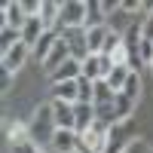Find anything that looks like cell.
I'll use <instances>...</instances> for the list:
<instances>
[{
    "label": "cell",
    "instance_id": "6da1fadb",
    "mask_svg": "<svg viewBox=\"0 0 153 153\" xmlns=\"http://www.w3.org/2000/svg\"><path fill=\"white\" fill-rule=\"evenodd\" d=\"M28 132H31V141L37 144V147H46V144H52V138H55V132H58V126H55V113H52V104H40L37 107V113H34V120L28 123Z\"/></svg>",
    "mask_w": 153,
    "mask_h": 153
},
{
    "label": "cell",
    "instance_id": "7a4b0ae2",
    "mask_svg": "<svg viewBox=\"0 0 153 153\" xmlns=\"http://www.w3.org/2000/svg\"><path fill=\"white\" fill-rule=\"evenodd\" d=\"M71 28H86V0H65L61 3V22H58V37H65Z\"/></svg>",
    "mask_w": 153,
    "mask_h": 153
},
{
    "label": "cell",
    "instance_id": "3957f363",
    "mask_svg": "<svg viewBox=\"0 0 153 153\" xmlns=\"http://www.w3.org/2000/svg\"><path fill=\"white\" fill-rule=\"evenodd\" d=\"M65 40H68V46H71V58L74 61H86L89 55V40H86V28H71V31H65Z\"/></svg>",
    "mask_w": 153,
    "mask_h": 153
},
{
    "label": "cell",
    "instance_id": "277c9868",
    "mask_svg": "<svg viewBox=\"0 0 153 153\" xmlns=\"http://www.w3.org/2000/svg\"><path fill=\"white\" fill-rule=\"evenodd\" d=\"M31 58V46H25V43H16L9 49L6 55H0V71H6V74H16L25 61Z\"/></svg>",
    "mask_w": 153,
    "mask_h": 153
},
{
    "label": "cell",
    "instance_id": "5b68a950",
    "mask_svg": "<svg viewBox=\"0 0 153 153\" xmlns=\"http://www.w3.org/2000/svg\"><path fill=\"white\" fill-rule=\"evenodd\" d=\"M65 61H71V46H68V40H65V37H58V43H55V49H52V52H49V58L43 61V71H46V76L49 74H55L61 65H65Z\"/></svg>",
    "mask_w": 153,
    "mask_h": 153
},
{
    "label": "cell",
    "instance_id": "8992f818",
    "mask_svg": "<svg viewBox=\"0 0 153 153\" xmlns=\"http://www.w3.org/2000/svg\"><path fill=\"white\" fill-rule=\"evenodd\" d=\"M49 104H52V113H55V126L58 129H76V113H74V104H68V101H55L49 98Z\"/></svg>",
    "mask_w": 153,
    "mask_h": 153
},
{
    "label": "cell",
    "instance_id": "52a82bcc",
    "mask_svg": "<svg viewBox=\"0 0 153 153\" xmlns=\"http://www.w3.org/2000/svg\"><path fill=\"white\" fill-rule=\"evenodd\" d=\"M83 76V61H65L55 74H49V83L52 86H58V83H74V80H80Z\"/></svg>",
    "mask_w": 153,
    "mask_h": 153
},
{
    "label": "cell",
    "instance_id": "ba28073f",
    "mask_svg": "<svg viewBox=\"0 0 153 153\" xmlns=\"http://www.w3.org/2000/svg\"><path fill=\"white\" fill-rule=\"evenodd\" d=\"M46 34V28H43V22H40V16H31L28 22H25V28H22V43L25 46H31V52H34V46L40 43V37Z\"/></svg>",
    "mask_w": 153,
    "mask_h": 153
},
{
    "label": "cell",
    "instance_id": "9c48e42d",
    "mask_svg": "<svg viewBox=\"0 0 153 153\" xmlns=\"http://www.w3.org/2000/svg\"><path fill=\"white\" fill-rule=\"evenodd\" d=\"M40 22H43V28L46 31H58V22H61V3H55V0H43V6H40Z\"/></svg>",
    "mask_w": 153,
    "mask_h": 153
},
{
    "label": "cell",
    "instance_id": "30bf717a",
    "mask_svg": "<svg viewBox=\"0 0 153 153\" xmlns=\"http://www.w3.org/2000/svg\"><path fill=\"white\" fill-rule=\"evenodd\" d=\"M74 113H76V135H86L89 129H92L95 123V104H83V101H76L74 104Z\"/></svg>",
    "mask_w": 153,
    "mask_h": 153
},
{
    "label": "cell",
    "instance_id": "8fae6325",
    "mask_svg": "<svg viewBox=\"0 0 153 153\" xmlns=\"http://www.w3.org/2000/svg\"><path fill=\"white\" fill-rule=\"evenodd\" d=\"M25 22H28V12H25L22 3H3V25H6V28L22 31Z\"/></svg>",
    "mask_w": 153,
    "mask_h": 153
},
{
    "label": "cell",
    "instance_id": "7c38bea8",
    "mask_svg": "<svg viewBox=\"0 0 153 153\" xmlns=\"http://www.w3.org/2000/svg\"><path fill=\"white\" fill-rule=\"evenodd\" d=\"M107 34H110V25H98V28H86V40H89V52H92V55H101V52H104Z\"/></svg>",
    "mask_w": 153,
    "mask_h": 153
},
{
    "label": "cell",
    "instance_id": "4fadbf2b",
    "mask_svg": "<svg viewBox=\"0 0 153 153\" xmlns=\"http://www.w3.org/2000/svg\"><path fill=\"white\" fill-rule=\"evenodd\" d=\"M76 141H80V135H76V132H71V129H58L49 147H52L55 153H74V150H76Z\"/></svg>",
    "mask_w": 153,
    "mask_h": 153
},
{
    "label": "cell",
    "instance_id": "5bb4252c",
    "mask_svg": "<svg viewBox=\"0 0 153 153\" xmlns=\"http://www.w3.org/2000/svg\"><path fill=\"white\" fill-rule=\"evenodd\" d=\"M107 12H104V0H86V28H98L107 25Z\"/></svg>",
    "mask_w": 153,
    "mask_h": 153
},
{
    "label": "cell",
    "instance_id": "9a60e30c",
    "mask_svg": "<svg viewBox=\"0 0 153 153\" xmlns=\"http://www.w3.org/2000/svg\"><path fill=\"white\" fill-rule=\"evenodd\" d=\"M83 76H86V80H92V83L107 80V76H104V55H89V58L83 61Z\"/></svg>",
    "mask_w": 153,
    "mask_h": 153
},
{
    "label": "cell",
    "instance_id": "2e32d148",
    "mask_svg": "<svg viewBox=\"0 0 153 153\" xmlns=\"http://www.w3.org/2000/svg\"><path fill=\"white\" fill-rule=\"evenodd\" d=\"M55 43H58V34H52V31H46L43 37H40V43H37L34 46V61H40V65H43V61L49 58V52H52V49H55Z\"/></svg>",
    "mask_w": 153,
    "mask_h": 153
},
{
    "label": "cell",
    "instance_id": "e0dca14e",
    "mask_svg": "<svg viewBox=\"0 0 153 153\" xmlns=\"http://www.w3.org/2000/svg\"><path fill=\"white\" fill-rule=\"evenodd\" d=\"M135 104H138V101H132V98H126L123 92H117V98H113V110H117V123H120V126H123L126 120H132Z\"/></svg>",
    "mask_w": 153,
    "mask_h": 153
},
{
    "label": "cell",
    "instance_id": "ac0fdd59",
    "mask_svg": "<svg viewBox=\"0 0 153 153\" xmlns=\"http://www.w3.org/2000/svg\"><path fill=\"white\" fill-rule=\"evenodd\" d=\"M129 141H132V138L123 132V126H113V129H110V138H107V150H104V153H126Z\"/></svg>",
    "mask_w": 153,
    "mask_h": 153
},
{
    "label": "cell",
    "instance_id": "d6986e66",
    "mask_svg": "<svg viewBox=\"0 0 153 153\" xmlns=\"http://www.w3.org/2000/svg\"><path fill=\"white\" fill-rule=\"evenodd\" d=\"M52 98H55V101H68V104H76V101H80L76 80H74V83H58V86H52Z\"/></svg>",
    "mask_w": 153,
    "mask_h": 153
},
{
    "label": "cell",
    "instance_id": "ffe728a7",
    "mask_svg": "<svg viewBox=\"0 0 153 153\" xmlns=\"http://www.w3.org/2000/svg\"><path fill=\"white\" fill-rule=\"evenodd\" d=\"M16 43H22V31H16V28H0V55H6Z\"/></svg>",
    "mask_w": 153,
    "mask_h": 153
},
{
    "label": "cell",
    "instance_id": "44dd1931",
    "mask_svg": "<svg viewBox=\"0 0 153 153\" xmlns=\"http://www.w3.org/2000/svg\"><path fill=\"white\" fill-rule=\"evenodd\" d=\"M6 138H9V144H22V141H28V138H31V132H28V126H25V123L12 120V123L6 126Z\"/></svg>",
    "mask_w": 153,
    "mask_h": 153
},
{
    "label": "cell",
    "instance_id": "7402d4cb",
    "mask_svg": "<svg viewBox=\"0 0 153 153\" xmlns=\"http://www.w3.org/2000/svg\"><path fill=\"white\" fill-rule=\"evenodd\" d=\"M113 98H117V92L110 89V83H107V80H98V83H95V101H92V104H95V107H98V104H110Z\"/></svg>",
    "mask_w": 153,
    "mask_h": 153
},
{
    "label": "cell",
    "instance_id": "603a6c76",
    "mask_svg": "<svg viewBox=\"0 0 153 153\" xmlns=\"http://www.w3.org/2000/svg\"><path fill=\"white\" fill-rule=\"evenodd\" d=\"M129 68H126V65H120V68H113L110 71V76H107V83H110V89H113V92H123V86H126V80H129Z\"/></svg>",
    "mask_w": 153,
    "mask_h": 153
},
{
    "label": "cell",
    "instance_id": "cb8c5ba5",
    "mask_svg": "<svg viewBox=\"0 0 153 153\" xmlns=\"http://www.w3.org/2000/svg\"><path fill=\"white\" fill-rule=\"evenodd\" d=\"M123 95L132 98V101L141 98V76L138 74H129V80H126V86H123Z\"/></svg>",
    "mask_w": 153,
    "mask_h": 153
},
{
    "label": "cell",
    "instance_id": "d4e9b609",
    "mask_svg": "<svg viewBox=\"0 0 153 153\" xmlns=\"http://www.w3.org/2000/svg\"><path fill=\"white\" fill-rule=\"evenodd\" d=\"M123 43H126V49H129V52H138V46H141V28H126L123 31Z\"/></svg>",
    "mask_w": 153,
    "mask_h": 153
},
{
    "label": "cell",
    "instance_id": "484cf974",
    "mask_svg": "<svg viewBox=\"0 0 153 153\" xmlns=\"http://www.w3.org/2000/svg\"><path fill=\"white\" fill-rule=\"evenodd\" d=\"M123 46V31H113L110 28V34H107V43H104V52H101V55H113V52H117V49Z\"/></svg>",
    "mask_w": 153,
    "mask_h": 153
},
{
    "label": "cell",
    "instance_id": "4316f807",
    "mask_svg": "<svg viewBox=\"0 0 153 153\" xmlns=\"http://www.w3.org/2000/svg\"><path fill=\"white\" fill-rule=\"evenodd\" d=\"M126 153H153V144H147L144 138H132L129 147H126Z\"/></svg>",
    "mask_w": 153,
    "mask_h": 153
},
{
    "label": "cell",
    "instance_id": "83f0119b",
    "mask_svg": "<svg viewBox=\"0 0 153 153\" xmlns=\"http://www.w3.org/2000/svg\"><path fill=\"white\" fill-rule=\"evenodd\" d=\"M138 55H141V61H144V65H153V43L141 40V46H138Z\"/></svg>",
    "mask_w": 153,
    "mask_h": 153
},
{
    "label": "cell",
    "instance_id": "f1b7e54d",
    "mask_svg": "<svg viewBox=\"0 0 153 153\" xmlns=\"http://www.w3.org/2000/svg\"><path fill=\"white\" fill-rule=\"evenodd\" d=\"M12 153H40V147L28 138V141H22V144H12Z\"/></svg>",
    "mask_w": 153,
    "mask_h": 153
},
{
    "label": "cell",
    "instance_id": "f546056e",
    "mask_svg": "<svg viewBox=\"0 0 153 153\" xmlns=\"http://www.w3.org/2000/svg\"><path fill=\"white\" fill-rule=\"evenodd\" d=\"M141 40H147V43H153V12L144 19V25H141Z\"/></svg>",
    "mask_w": 153,
    "mask_h": 153
},
{
    "label": "cell",
    "instance_id": "4dcf8cb0",
    "mask_svg": "<svg viewBox=\"0 0 153 153\" xmlns=\"http://www.w3.org/2000/svg\"><path fill=\"white\" fill-rule=\"evenodd\" d=\"M120 9L132 12V9H144V3H141V0H120Z\"/></svg>",
    "mask_w": 153,
    "mask_h": 153
},
{
    "label": "cell",
    "instance_id": "1f68e13d",
    "mask_svg": "<svg viewBox=\"0 0 153 153\" xmlns=\"http://www.w3.org/2000/svg\"><path fill=\"white\" fill-rule=\"evenodd\" d=\"M9 86H12V74L0 71V92H9Z\"/></svg>",
    "mask_w": 153,
    "mask_h": 153
},
{
    "label": "cell",
    "instance_id": "d6a6232c",
    "mask_svg": "<svg viewBox=\"0 0 153 153\" xmlns=\"http://www.w3.org/2000/svg\"><path fill=\"white\" fill-rule=\"evenodd\" d=\"M74 153H80V150H74Z\"/></svg>",
    "mask_w": 153,
    "mask_h": 153
},
{
    "label": "cell",
    "instance_id": "836d02e7",
    "mask_svg": "<svg viewBox=\"0 0 153 153\" xmlns=\"http://www.w3.org/2000/svg\"><path fill=\"white\" fill-rule=\"evenodd\" d=\"M40 153H46V150H40Z\"/></svg>",
    "mask_w": 153,
    "mask_h": 153
},
{
    "label": "cell",
    "instance_id": "e575fe53",
    "mask_svg": "<svg viewBox=\"0 0 153 153\" xmlns=\"http://www.w3.org/2000/svg\"><path fill=\"white\" fill-rule=\"evenodd\" d=\"M150 68H153V65H150Z\"/></svg>",
    "mask_w": 153,
    "mask_h": 153
}]
</instances>
